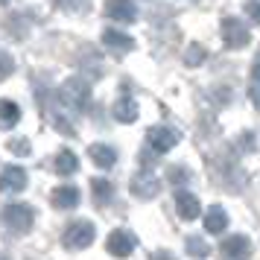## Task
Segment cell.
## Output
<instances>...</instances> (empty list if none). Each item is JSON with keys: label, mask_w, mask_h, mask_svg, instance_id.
I'll use <instances>...</instances> for the list:
<instances>
[{"label": "cell", "mask_w": 260, "mask_h": 260, "mask_svg": "<svg viewBox=\"0 0 260 260\" xmlns=\"http://www.w3.org/2000/svg\"><path fill=\"white\" fill-rule=\"evenodd\" d=\"M96 237V228L88 219H76V222H71L68 228H64V234H61V246L68 248V251H82V248H88L91 243H94Z\"/></svg>", "instance_id": "cell-1"}, {"label": "cell", "mask_w": 260, "mask_h": 260, "mask_svg": "<svg viewBox=\"0 0 260 260\" xmlns=\"http://www.w3.org/2000/svg\"><path fill=\"white\" fill-rule=\"evenodd\" d=\"M3 222L9 231L15 234H26L32 222H36V211L29 208V205H21V202H15V205H6L3 208Z\"/></svg>", "instance_id": "cell-2"}, {"label": "cell", "mask_w": 260, "mask_h": 260, "mask_svg": "<svg viewBox=\"0 0 260 260\" xmlns=\"http://www.w3.org/2000/svg\"><path fill=\"white\" fill-rule=\"evenodd\" d=\"M61 103L68 108H73V111L88 108V103H91V88H88V82L85 79H68V82L61 85Z\"/></svg>", "instance_id": "cell-3"}, {"label": "cell", "mask_w": 260, "mask_h": 260, "mask_svg": "<svg viewBox=\"0 0 260 260\" xmlns=\"http://www.w3.org/2000/svg\"><path fill=\"white\" fill-rule=\"evenodd\" d=\"M222 41L225 47L231 50H243L251 41V32H248V26L243 21H237V18H225L222 21Z\"/></svg>", "instance_id": "cell-4"}, {"label": "cell", "mask_w": 260, "mask_h": 260, "mask_svg": "<svg viewBox=\"0 0 260 260\" xmlns=\"http://www.w3.org/2000/svg\"><path fill=\"white\" fill-rule=\"evenodd\" d=\"M146 143L152 146L155 152L167 155V152H170V149L178 143V132L170 129V126H152V129L146 132Z\"/></svg>", "instance_id": "cell-5"}, {"label": "cell", "mask_w": 260, "mask_h": 260, "mask_svg": "<svg viewBox=\"0 0 260 260\" xmlns=\"http://www.w3.org/2000/svg\"><path fill=\"white\" fill-rule=\"evenodd\" d=\"M26 170H21V167H3L0 170V193H21V190L26 187Z\"/></svg>", "instance_id": "cell-6"}, {"label": "cell", "mask_w": 260, "mask_h": 260, "mask_svg": "<svg viewBox=\"0 0 260 260\" xmlns=\"http://www.w3.org/2000/svg\"><path fill=\"white\" fill-rule=\"evenodd\" d=\"M106 15L120 24H135L138 21V6L132 0H106Z\"/></svg>", "instance_id": "cell-7"}, {"label": "cell", "mask_w": 260, "mask_h": 260, "mask_svg": "<svg viewBox=\"0 0 260 260\" xmlns=\"http://www.w3.org/2000/svg\"><path fill=\"white\" fill-rule=\"evenodd\" d=\"M219 251H222V257H228V260H248L251 257V243H248L246 234H231L222 243Z\"/></svg>", "instance_id": "cell-8"}, {"label": "cell", "mask_w": 260, "mask_h": 260, "mask_svg": "<svg viewBox=\"0 0 260 260\" xmlns=\"http://www.w3.org/2000/svg\"><path fill=\"white\" fill-rule=\"evenodd\" d=\"M106 248L108 254H114V257H129L132 251H135V237L129 234V231H111L106 240Z\"/></svg>", "instance_id": "cell-9"}, {"label": "cell", "mask_w": 260, "mask_h": 260, "mask_svg": "<svg viewBox=\"0 0 260 260\" xmlns=\"http://www.w3.org/2000/svg\"><path fill=\"white\" fill-rule=\"evenodd\" d=\"M79 199H82V196H79V187H76V184H61V187H56L53 193H50V205L59 208V211L76 208Z\"/></svg>", "instance_id": "cell-10"}, {"label": "cell", "mask_w": 260, "mask_h": 260, "mask_svg": "<svg viewBox=\"0 0 260 260\" xmlns=\"http://www.w3.org/2000/svg\"><path fill=\"white\" fill-rule=\"evenodd\" d=\"M176 211H178V216H181V219L193 222V219H199L202 205H199V199H196L193 193H187V190H178V193H176Z\"/></svg>", "instance_id": "cell-11"}, {"label": "cell", "mask_w": 260, "mask_h": 260, "mask_svg": "<svg viewBox=\"0 0 260 260\" xmlns=\"http://www.w3.org/2000/svg\"><path fill=\"white\" fill-rule=\"evenodd\" d=\"M132 193L138 196V199H152L161 193V184H158V178L152 173H141V176L132 178Z\"/></svg>", "instance_id": "cell-12"}, {"label": "cell", "mask_w": 260, "mask_h": 260, "mask_svg": "<svg viewBox=\"0 0 260 260\" xmlns=\"http://www.w3.org/2000/svg\"><path fill=\"white\" fill-rule=\"evenodd\" d=\"M103 44L108 50H114V53H129V50H135V38L120 32V29H106L103 32Z\"/></svg>", "instance_id": "cell-13"}, {"label": "cell", "mask_w": 260, "mask_h": 260, "mask_svg": "<svg viewBox=\"0 0 260 260\" xmlns=\"http://www.w3.org/2000/svg\"><path fill=\"white\" fill-rule=\"evenodd\" d=\"M138 114H141V111H138V103H135L129 94H123L117 103H114V120H117V123H135Z\"/></svg>", "instance_id": "cell-14"}, {"label": "cell", "mask_w": 260, "mask_h": 260, "mask_svg": "<svg viewBox=\"0 0 260 260\" xmlns=\"http://www.w3.org/2000/svg\"><path fill=\"white\" fill-rule=\"evenodd\" d=\"M88 155H91V161H94L100 170H111L114 161H117V152H114L111 146H106V143H94V146L88 149Z\"/></svg>", "instance_id": "cell-15"}, {"label": "cell", "mask_w": 260, "mask_h": 260, "mask_svg": "<svg viewBox=\"0 0 260 260\" xmlns=\"http://www.w3.org/2000/svg\"><path fill=\"white\" fill-rule=\"evenodd\" d=\"M225 228H228V213H225V208L213 205L211 211L205 213V231H211V234H222Z\"/></svg>", "instance_id": "cell-16"}, {"label": "cell", "mask_w": 260, "mask_h": 260, "mask_svg": "<svg viewBox=\"0 0 260 260\" xmlns=\"http://www.w3.org/2000/svg\"><path fill=\"white\" fill-rule=\"evenodd\" d=\"M21 123V108L12 100H0V129H12Z\"/></svg>", "instance_id": "cell-17"}, {"label": "cell", "mask_w": 260, "mask_h": 260, "mask_svg": "<svg viewBox=\"0 0 260 260\" xmlns=\"http://www.w3.org/2000/svg\"><path fill=\"white\" fill-rule=\"evenodd\" d=\"M53 170H56L59 176H71V173L79 170V158H76L71 149H61V152L53 158Z\"/></svg>", "instance_id": "cell-18"}, {"label": "cell", "mask_w": 260, "mask_h": 260, "mask_svg": "<svg viewBox=\"0 0 260 260\" xmlns=\"http://www.w3.org/2000/svg\"><path fill=\"white\" fill-rule=\"evenodd\" d=\"M91 190H94L96 205H106V202L114 196V187H111V181H106V178H94V181H91Z\"/></svg>", "instance_id": "cell-19"}, {"label": "cell", "mask_w": 260, "mask_h": 260, "mask_svg": "<svg viewBox=\"0 0 260 260\" xmlns=\"http://www.w3.org/2000/svg\"><path fill=\"white\" fill-rule=\"evenodd\" d=\"M248 96H251V106L260 111V53L254 59V71H251V88H248Z\"/></svg>", "instance_id": "cell-20"}, {"label": "cell", "mask_w": 260, "mask_h": 260, "mask_svg": "<svg viewBox=\"0 0 260 260\" xmlns=\"http://www.w3.org/2000/svg\"><path fill=\"white\" fill-rule=\"evenodd\" d=\"M187 251L193 254V257H199V260H205L208 254H211V246L202 240V237H187Z\"/></svg>", "instance_id": "cell-21"}, {"label": "cell", "mask_w": 260, "mask_h": 260, "mask_svg": "<svg viewBox=\"0 0 260 260\" xmlns=\"http://www.w3.org/2000/svg\"><path fill=\"white\" fill-rule=\"evenodd\" d=\"M184 61H187L190 68H199L202 61H205V47H202V44H190V47L184 50Z\"/></svg>", "instance_id": "cell-22"}, {"label": "cell", "mask_w": 260, "mask_h": 260, "mask_svg": "<svg viewBox=\"0 0 260 260\" xmlns=\"http://www.w3.org/2000/svg\"><path fill=\"white\" fill-rule=\"evenodd\" d=\"M12 71H15V61H12V56L0 50V82H3V79H9V76H12Z\"/></svg>", "instance_id": "cell-23"}, {"label": "cell", "mask_w": 260, "mask_h": 260, "mask_svg": "<svg viewBox=\"0 0 260 260\" xmlns=\"http://www.w3.org/2000/svg\"><path fill=\"white\" fill-rule=\"evenodd\" d=\"M9 149L18 155H29V143L26 141H9Z\"/></svg>", "instance_id": "cell-24"}, {"label": "cell", "mask_w": 260, "mask_h": 260, "mask_svg": "<svg viewBox=\"0 0 260 260\" xmlns=\"http://www.w3.org/2000/svg\"><path fill=\"white\" fill-rule=\"evenodd\" d=\"M248 18H251V21H254V24H260V3H248Z\"/></svg>", "instance_id": "cell-25"}, {"label": "cell", "mask_w": 260, "mask_h": 260, "mask_svg": "<svg viewBox=\"0 0 260 260\" xmlns=\"http://www.w3.org/2000/svg\"><path fill=\"white\" fill-rule=\"evenodd\" d=\"M170 178H173L176 184H181V181L187 178V173H184V170H178V167H173V170H170Z\"/></svg>", "instance_id": "cell-26"}, {"label": "cell", "mask_w": 260, "mask_h": 260, "mask_svg": "<svg viewBox=\"0 0 260 260\" xmlns=\"http://www.w3.org/2000/svg\"><path fill=\"white\" fill-rule=\"evenodd\" d=\"M149 260H176L170 251H155V254H149Z\"/></svg>", "instance_id": "cell-27"}, {"label": "cell", "mask_w": 260, "mask_h": 260, "mask_svg": "<svg viewBox=\"0 0 260 260\" xmlns=\"http://www.w3.org/2000/svg\"><path fill=\"white\" fill-rule=\"evenodd\" d=\"M0 260H9V257H6V254H0Z\"/></svg>", "instance_id": "cell-28"}, {"label": "cell", "mask_w": 260, "mask_h": 260, "mask_svg": "<svg viewBox=\"0 0 260 260\" xmlns=\"http://www.w3.org/2000/svg\"><path fill=\"white\" fill-rule=\"evenodd\" d=\"M0 3H9V0H0Z\"/></svg>", "instance_id": "cell-29"}]
</instances>
